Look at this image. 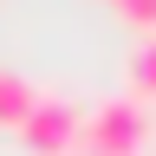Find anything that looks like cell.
I'll return each instance as SVG.
<instances>
[{
    "instance_id": "cell-1",
    "label": "cell",
    "mask_w": 156,
    "mask_h": 156,
    "mask_svg": "<svg viewBox=\"0 0 156 156\" xmlns=\"http://www.w3.org/2000/svg\"><path fill=\"white\" fill-rule=\"evenodd\" d=\"M150 150V104L143 98H104L85 111L78 156H143Z\"/></svg>"
},
{
    "instance_id": "cell-2",
    "label": "cell",
    "mask_w": 156,
    "mask_h": 156,
    "mask_svg": "<svg viewBox=\"0 0 156 156\" xmlns=\"http://www.w3.org/2000/svg\"><path fill=\"white\" fill-rule=\"evenodd\" d=\"M78 130H85V117H78L72 98L39 91V104L26 111V124H20V143L33 156H78Z\"/></svg>"
},
{
    "instance_id": "cell-3",
    "label": "cell",
    "mask_w": 156,
    "mask_h": 156,
    "mask_svg": "<svg viewBox=\"0 0 156 156\" xmlns=\"http://www.w3.org/2000/svg\"><path fill=\"white\" fill-rule=\"evenodd\" d=\"M124 98H156V33H136L124 52Z\"/></svg>"
},
{
    "instance_id": "cell-4",
    "label": "cell",
    "mask_w": 156,
    "mask_h": 156,
    "mask_svg": "<svg viewBox=\"0 0 156 156\" xmlns=\"http://www.w3.org/2000/svg\"><path fill=\"white\" fill-rule=\"evenodd\" d=\"M39 104V85H26V78H20V72H7V65H0V124H26V111Z\"/></svg>"
}]
</instances>
